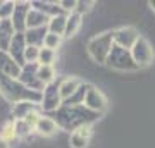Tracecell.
I'll return each mask as SVG.
<instances>
[{"label":"cell","instance_id":"6da1fadb","mask_svg":"<svg viewBox=\"0 0 155 148\" xmlns=\"http://www.w3.org/2000/svg\"><path fill=\"white\" fill-rule=\"evenodd\" d=\"M100 117V114L88 110L84 105H76V107H67L61 105L55 110V124L57 127H62L66 131H76L83 126H90Z\"/></svg>","mask_w":155,"mask_h":148},{"label":"cell","instance_id":"7a4b0ae2","mask_svg":"<svg viewBox=\"0 0 155 148\" xmlns=\"http://www.w3.org/2000/svg\"><path fill=\"white\" fill-rule=\"evenodd\" d=\"M0 95H4L12 104H19V102L40 104V100H41V93L31 91L26 86H22L17 79H11L4 74H0Z\"/></svg>","mask_w":155,"mask_h":148},{"label":"cell","instance_id":"3957f363","mask_svg":"<svg viewBox=\"0 0 155 148\" xmlns=\"http://www.w3.org/2000/svg\"><path fill=\"white\" fill-rule=\"evenodd\" d=\"M112 47H114L112 31H105V33H100L90 40L88 45H86V52H88V55L91 57L93 62H97V64H105Z\"/></svg>","mask_w":155,"mask_h":148},{"label":"cell","instance_id":"277c9868","mask_svg":"<svg viewBox=\"0 0 155 148\" xmlns=\"http://www.w3.org/2000/svg\"><path fill=\"white\" fill-rule=\"evenodd\" d=\"M105 64L110 69H116V71H122V72H127V71H136L138 66L133 62L131 59V54L129 50H124V48H119V47H112L110 54L107 57Z\"/></svg>","mask_w":155,"mask_h":148},{"label":"cell","instance_id":"5b68a950","mask_svg":"<svg viewBox=\"0 0 155 148\" xmlns=\"http://www.w3.org/2000/svg\"><path fill=\"white\" fill-rule=\"evenodd\" d=\"M129 54H131L133 62L138 66V69L140 67H145V66H150L155 59V52H153V48H152V45H150V41L147 38H143V36H140V38L134 41V45L129 48Z\"/></svg>","mask_w":155,"mask_h":148},{"label":"cell","instance_id":"8992f818","mask_svg":"<svg viewBox=\"0 0 155 148\" xmlns=\"http://www.w3.org/2000/svg\"><path fill=\"white\" fill-rule=\"evenodd\" d=\"M62 105L61 95H59V83H50L45 84L43 91H41V100H40V107L45 112H55Z\"/></svg>","mask_w":155,"mask_h":148},{"label":"cell","instance_id":"52a82bcc","mask_svg":"<svg viewBox=\"0 0 155 148\" xmlns=\"http://www.w3.org/2000/svg\"><path fill=\"white\" fill-rule=\"evenodd\" d=\"M138 38H140L138 29L133 26H122V28H117V29L112 31V41H114V45L119 47V48H124V50L131 48Z\"/></svg>","mask_w":155,"mask_h":148},{"label":"cell","instance_id":"ba28073f","mask_svg":"<svg viewBox=\"0 0 155 148\" xmlns=\"http://www.w3.org/2000/svg\"><path fill=\"white\" fill-rule=\"evenodd\" d=\"M36 67H38V64H24L21 67V74L17 77V81L21 83L22 86H26L28 90H31V91L41 93L45 84L36 77Z\"/></svg>","mask_w":155,"mask_h":148},{"label":"cell","instance_id":"9c48e42d","mask_svg":"<svg viewBox=\"0 0 155 148\" xmlns=\"http://www.w3.org/2000/svg\"><path fill=\"white\" fill-rule=\"evenodd\" d=\"M83 105L88 110H91V112L102 114V112H105V109H107V98L104 97V93L100 91L98 88L90 86V90L86 91V95H84Z\"/></svg>","mask_w":155,"mask_h":148},{"label":"cell","instance_id":"30bf717a","mask_svg":"<svg viewBox=\"0 0 155 148\" xmlns=\"http://www.w3.org/2000/svg\"><path fill=\"white\" fill-rule=\"evenodd\" d=\"M29 9H31L29 2H14V12H12L11 22L16 33L26 31V16H28Z\"/></svg>","mask_w":155,"mask_h":148},{"label":"cell","instance_id":"8fae6325","mask_svg":"<svg viewBox=\"0 0 155 148\" xmlns=\"http://www.w3.org/2000/svg\"><path fill=\"white\" fill-rule=\"evenodd\" d=\"M24 48H26L24 35L16 33L14 35V38L11 40V45H9V48H7V54L16 61L17 66H21V67L24 66Z\"/></svg>","mask_w":155,"mask_h":148},{"label":"cell","instance_id":"7c38bea8","mask_svg":"<svg viewBox=\"0 0 155 148\" xmlns=\"http://www.w3.org/2000/svg\"><path fill=\"white\" fill-rule=\"evenodd\" d=\"M0 74L11 79H17L21 74V66H17L16 61L7 52H0Z\"/></svg>","mask_w":155,"mask_h":148},{"label":"cell","instance_id":"4fadbf2b","mask_svg":"<svg viewBox=\"0 0 155 148\" xmlns=\"http://www.w3.org/2000/svg\"><path fill=\"white\" fill-rule=\"evenodd\" d=\"M90 136H91V127L83 126L79 129H76L74 133H71L69 145H71V148H86L90 143Z\"/></svg>","mask_w":155,"mask_h":148},{"label":"cell","instance_id":"5bb4252c","mask_svg":"<svg viewBox=\"0 0 155 148\" xmlns=\"http://www.w3.org/2000/svg\"><path fill=\"white\" fill-rule=\"evenodd\" d=\"M31 5V4H29ZM50 17L45 16L43 12L36 11V9H29L28 16H26V29H38V28H47Z\"/></svg>","mask_w":155,"mask_h":148},{"label":"cell","instance_id":"9a60e30c","mask_svg":"<svg viewBox=\"0 0 155 148\" xmlns=\"http://www.w3.org/2000/svg\"><path fill=\"white\" fill-rule=\"evenodd\" d=\"M57 129L59 127H57L55 121L52 117H45V115H40L38 122L33 127V131H36L40 136H54L57 133Z\"/></svg>","mask_w":155,"mask_h":148},{"label":"cell","instance_id":"2e32d148","mask_svg":"<svg viewBox=\"0 0 155 148\" xmlns=\"http://www.w3.org/2000/svg\"><path fill=\"white\" fill-rule=\"evenodd\" d=\"M14 35H16V31H14L11 19L9 21H0V52H7Z\"/></svg>","mask_w":155,"mask_h":148},{"label":"cell","instance_id":"e0dca14e","mask_svg":"<svg viewBox=\"0 0 155 148\" xmlns=\"http://www.w3.org/2000/svg\"><path fill=\"white\" fill-rule=\"evenodd\" d=\"M24 41L28 47H36L41 48L43 47V38L47 35V28H38V29H26L24 31Z\"/></svg>","mask_w":155,"mask_h":148},{"label":"cell","instance_id":"ac0fdd59","mask_svg":"<svg viewBox=\"0 0 155 148\" xmlns=\"http://www.w3.org/2000/svg\"><path fill=\"white\" fill-rule=\"evenodd\" d=\"M81 83H83V81H79L78 77H66V79H62V81L59 83V95H61L62 102L69 98L78 88H79Z\"/></svg>","mask_w":155,"mask_h":148},{"label":"cell","instance_id":"d6986e66","mask_svg":"<svg viewBox=\"0 0 155 148\" xmlns=\"http://www.w3.org/2000/svg\"><path fill=\"white\" fill-rule=\"evenodd\" d=\"M83 26V17L76 14V12H71L67 14L66 17V29H64V38H71L79 31V28Z\"/></svg>","mask_w":155,"mask_h":148},{"label":"cell","instance_id":"ffe728a7","mask_svg":"<svg viewBox=\"0 0 155 148\" xmlns=\"http://www.w3.org/2000/svg\"><path fill=\"white\" fill-rule=\"evenodd\" d=\"M66 17H67V14H61V16L50 17L48 24H47V31H48V33H52V35H57V36H62V38H64Z\"/></svg>","mask_w":155,"mask_h":148},{"label":"cell","instance_id":"44dd1931","mask_svg":"<svg viewBox=\"0 0 155 148\" xmlns=\"http://www.w3.org/2000/svg\"><path fill=\"white\" fill-rule=\"evenodd\" d=\"M90 86H91V84H88V83H81V84H79V88H78L76 91H74V93H72L67 100H64V102H62V105H67V107L83 105L84 95H86V91L90 90Z\"/></svg>","mask_w":155,"mask_h":148},{"label":"cell","instance_id":"7402d4cb","mask_svg":"<svg viewBox=\"0 0 155 148\" xmlns=\"http://www.w3.org/2000/svg\"><path fill=\"white\" fill-rule=\"evenodd\" d=\"M31 7L36 9V11H40V12H43L45 16H48V17H55V16L64 14V11L59 7V4H50V2H31Z\"/></svg>","mask_w":155,"mask_h":148},{"label":"cell","instance_id":"603a6c76","mask_svg":"<svg viewBox=\"0 0 155 148\" xmlns=\"http://www.w3.org/2000/svg\"><path fill=\"white\" fill-rule=\"evenodd\" d=\"M36 110V104L33 102H19V104H14V119L16 121H22L29 112H35Z\"/></svg>","mask_w":155,"mask_h":148},{"label":"cell","instance_id":"cb8c5ba5","mask_svg":"<svg viewBox=\"0 0 155 148\" xmlns=\"http://www.w3.org/2000/svg\"><path fill=\"white\" fill-rule=\"evenodd\" d=\"M36 77L43 84H50L55 81V69L54 66H38L36 67Z\"/></svg>","mask_w":155,"mask_h":148},{"label":"cell","instance_id":"d4e9b609","mask_svg":"<svg viewBox=\"0 0 155 148\" xmlns=\"http://www.w3.org/2000/svg\"><path fill=\"white\" fill-rule=\"evenodd\" d=\"M57 61V52H54V50H48L45 48V47H41L40 48V54H38V66H54Z\"/></svg>","mask_w":155,"mask_h":148},{"label":"cell","instance_id":"484cf974","mask_svg":"<svg viewBox=\"0 0 155 148\" xmlns=\"http://www.w3.org/2000/svg\"><path fill=\"white\" fill-rule=\"evenodd\" d=\"M62 45V36H57V35H52L47 31V35H45L43 38V47L48 50H54V52H57V48Z\"/></svg>","mask_w":155,"mask_h":148},{"label":"cell","instance_id":"4316f807","mask_svg":"<svg viewBox=\"0 0 155 148\" xmlns=\"http://www.w3.org/2000/svg\"><path fill=\"white\" fill-rule=\"evenodd\" d=\"M33 131L31 127L26 124L24 121H14V136L16 138H24Z\"/></svg>","mask_w":155,"mask_h":148},{"label":"cell","instance_id":"83f0119b","mask_svg":"<svg viewBox=\"0 0 155 148\" xmlns=\"http://www.w3.org/2000/svg\"><path fill=\"white\" fill-rule=\"evenodd\" d=\"M38 54H40V48L26 45V48H24V64H36L38 62Z\"/></svg>","mask_w":155,"mask_h":148},{"label":"cell","instance_id":"f1b7e54d","mask_svg":"<svg viewBox=\"0 0 155 148\" xmlns=\"http://www.w3.org/2000/svg\"><path fill=\"white\" fill-rule=\"evenodd\" d=\"M12 12H14V2L4 0L0 5V21H9L12 17Z\"/></svg>","mask_w":155,"mask_h":148},{"label":"cell","instance_id":"f546056e","mask_svg":"<svg viewBox=\"0 0 155 148\" xmlns=\"http://www.w3.org/2000/svg\"><path fill=\"white\" fill-rule=\"evenodd\" d=\"M0 138H2L4 141H11V140L16 138L14 136V121H9L2 126V134H0Z\"/></svg>","mask_w":155,"mask_h":148},{"label":"cell","instance_id":"4dcf8cb0","mask_svg":"<svg viewBox=\"0 0 155 148\" xmlns=\"http://www.w3.org/2000/svg\"><path fill=\"white\" fill-rule=\"evenodd\" d=\"M91 7H93V2H84V0H79V2H76L74 12L83 17V14H88V12L91 11Z\"/></svg>","mask_w":155,"mask_h":148},{"label":"cell","instance_id":"1f68e13d","mask_svg":"<svg viewBox=\"0 0 155 148\" xmlns=\"http://www.w3.org/2000/svg\"><path fill=\"white\" fill-rule=\"evenodd\" d=\"M59 7L64 11V14H71V12H74L76 0H62V2H59Z\"/></svg>","mask_w":155,"mask_h":148},{"label":"cell","instance_id":"d6a6232c","mask_svg":"<svg viewBox=\"0 0 155 148\" xmlns=\"http://www.w3.org/2000/svg\"><path fill=\"white\" fill-rule=\"evenodd\" d=\"M38 119H40V114H38V110H35V112H29V114L26 115V117H24L22 121H24V122H26V124H28L29 127H31V129H33V127H35V124L38 122Z\"/></svg>","mask_w":155,"mask_h":148},{"label":"cell","instance_id":"836d02e7","mask_svg":"<svg viewBox=\"0 0 155 148\" xmlns=\"http://www.w3.org/2000/svg\"><path fill=\"white\" fill-rule=\"evenodd\" d=\"M0 148H9V143H7V141H4L2 138H0Z\"/></svg>","mask_w":155,"mask_h":148},{"label":"cell","instance_id":"e575fe53","mask_svg":"<svg viewBox=\"0 0 155 148\" xmlns=\"http://www.w3.org/2000/svg\"><path fill=\"white\" fill-rule=\"evenodd\" d=\"M150 7H152V11L155 12V0H150Z\"/></svg>","mask_w":155,"mask_h":148}]
</instances>
